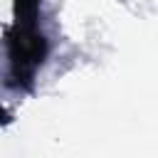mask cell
Returning a JSON list of instances; mask_svg holds the SVG:
<instances>
[{"label":"cell","mask_w":158,"mask_h":158,"mask_svg":"<svg viewBox=\"0 0 158 158\" xmlns=\"http://www.w3.org/2000/svg\"><path fill=\"white\" fill-rule=\"evenodd\" d=\"M10 121H12V116L7 114L5 106H0V126H5V123H10Z\"/></svg>","instance_id":"cell-2"},{"label":"cell","mask_w":158,"mask_h":158,"mask_svg":"<svg viewBox=\"0 0 158 158\" xmlns=\"http://www.w3.org/2000/svg\"><path fill=\"white\" fill-rule=\"evenodd\" d=\"M5 44L15 86H30L37 67L47 57V40L37 27V17H15L12 27L5 32Z\"/></svg>","instance_id":"cell-1"}]
</instances>
